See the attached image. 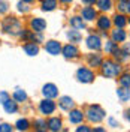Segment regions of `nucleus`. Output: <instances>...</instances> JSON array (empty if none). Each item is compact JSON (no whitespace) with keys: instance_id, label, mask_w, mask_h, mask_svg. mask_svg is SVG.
I'll return each mask as SVG.
<instances>
[{"instance_id":"f257e3e1","label":"nucleus","mask_w":130,"mask_h":132,"mask_svg":"<svg viewBox=\"0 0 130 132\" xmlns=\"http://www.w3.org/2000/svg\"><path fill=\"white\" fill-rule=\"evenodd\" d=\"M100 71V75L103 78H108V80H115L118 78L123 72V65L120 62H117L115 59H106L103 60L102 66L99 68Z\"/></svg>"},{"instance_id":"f03ea898","label":"nucleus","mask_w":130,"mask_h":132,"mask_svg":"<svg viewBox=\"0 0 130 132\" xmlns=\"http://www.w3.org/2000/svg\"><path fill=\"white\" fill-rule=\"evenodd\" d=\"M106 117V111L103 107H100L99 104H91L87 107L85 110V119L88 120V123H94L99 125L105 120Z\"/></svg>"},{"instance_id":"7ed1b4c3","label":"nucleus","mask_w":130,"mask_h":132,"mask_svg":"<svg viewBox=\"0 0 130 132\" xmlns=\"http://www.w3.org/2000/svg\"><path fill=\"white\" fill-rule=\"evenodd\" d=\"M23 23L16 18V16H6L3 21H2V30L6 35H11V36H18L21 30H23Z\"/></svg>"},{"instance_id":"20e7f679","label":"nucleus","mask_w":130,"mask_h":132,"mask_svg":"<svg viewBox=\"0 0 130 132\" xmlns=\"http://www.w3.org/2000/svg\"><path fill=\"white\" fill-rule=\"evenodd\" d=\"M76 80H78V82H82V84H91L96 80V72H94V69H91L88 66H81L76 71Z\"/></svg>"},{"instance_id":"39448f33","label":"nucleus","mask_w":130,"mask_h":132,"mask_svg":"<svg viewBox=\"0 0 130 132\" xmlns=\"http://www.w3.org/2000/svg\"><path fill=\"white\" fill-rule=\"evenodd\" d=\"M85 47L90 51H100L103 48V42H102V36L97 33H90L85 38Z\"/></svg>"},{"instance_id":"423d86ee","label":"nucleus","mask_w":130,"mask_h":132,"mask_svg":"<svg viewBox=\"0 0 130 132\" xmlns=\"http://www.w3.org/2000/svg\"><path fill=\"white\" fill-rule=\"evenodd\" d=\"M38 110H39V113H41L42 116H51V114L55 113V110H57V104L54 102V99L43 98L41 102H39Z\"/></svg>"},{"instance_id":"0eeeda50","label":"nucleus","mask_w":130,"mask_h":132,"mask_svg":"<svg viewBox=\"0 0 130 132\" xmlns=\"http://www.w3.org/2000/svg\"><path fill=\"white\" fill-rule=\"evenodd\" d=\"M61 56H63L66 60H75V59H78L81 56V53H79V48L76 47V44L69 42V44L63 45V48H61Z\"/></svg>"},{"instance_id":"6e6552de","label":"nucleus","mask_w":130,"mask_h":132,"mask_svg":"<svg viewBox=\"0 0 130 132\" xmlns=\"http://www.w3.org/2000/svg\"><path fill=\"white\" fill-rule=\"evenodd\" d=\"M79 15L82 16V20H84L85 23H93V21H96V20H97L99 11H97V8H94V6L85 5V6L79 11Z\"/></svg>"},{"instance_id":"1a4fd4ad","label":"nucleus","mask_w":130,"mask_h":132,"mask_svg":"<svg viewBox=\"0 0 130 132\" xmlns=\"http://www.w3.org/2000/svg\"><path fill=\"white\" fill-rule=\"evenodd\" d=\"M103 56L99 53V51H91L90 54L85 56V62H87V66L91 68V69H99L102 63H103Z\"/></svg>"},{"instance_id":"9d476101","label":"nucleus","mask_w":130,"mask_h":132,"mask_svg":"<svg viewBox=\"0 0 130 132\" xmlns=\"http://www.w3.org/2000/svg\"><path fill=\"white\" fill-rule=\"evenodd\" d=\"M96 27H97L99 32H109V30L114 27V24H112V18L108 16L106 14L99 15L97 20H96Z\"/></svg>"},{"instance_id":"9b49d317","label":"nucleus","mask_w":130,"mask_h":132,"mask_svg":"<svg viewBox=\"0 0 130 132\" xmlns=\"http://www.w3.org/2000/svg\"><path fill=\"white\" fill-rule=\"evenodd\" d=\"M109 36L111 39L117 44H124V42L129 39V33L126 32L124 29H118V27H114L109 30Z\"/></svg>"},{"instance_id":"f8f14e48","label":"nucleus","mask_w":130,"mask_h":132,"mask_svg":"<svg viewBox=\"0 0 130 132\" xmlns=\"http://www.w3.org/2000/svg\"><path fill=\"white\" fill-rule=\"evenodd\" d=\"M67 119H69V123L72 125H81L84 122V119H85V113L79 110V108H73L69 111V116H67Z\"/></svg>"},{"instance_id":"ddd939ff","label":"nucleus","mask_w":130,"mask_h":132,"mask_svg":"<svg viewBox=\"0 0 130 132\" xmlns=\"http://www.w3.org/2000/svg\"><path fill=\"white\" fill-rule=\"evenodd\" d=\"M61 44L55 39H49V41L45 42V51L51 54V56H58V54H61Z\"/></svg>"},{"instance_id":"4468645a","label":"nucleus","mask_w":130,"mask_h":132,"mask_svg":"<svg viewBox=\"0 0 130 132\" xmlns=\"http://www.w3.org/2000/svg\"><path fill=\"white\" fill-rule=\"evenodd\" d=\"M47 128L49 132H61L63 131V120L60 117H49L47 120Z\"/></svg>"},{"instance_id":"2eb2a0df","label":"nucleus","mask_w":130,"mask_h":132,"mask_svg":"<svg viewBox=\"0 0 130 132\" xmlns=\"http://www.w3.org/2000/svg\"><path fill=\"white\" fill-rule=\"evenodd\" d=\"M42 95L43 98H48V99H55L58 96V87L52 82H47L43 87H42Z\"/></svg>"},{"instance_id":"dca6fc26","label":"nucleus","mask_w":130,"mask_h":132,"mask_svg":"<svg viewBox=\"0 0 130 132\" xmlns=\"http://www.w3.org/2000/svg\"><path fill=\"white\" fill-rule=\"evenodd\" d=\"M111 18H112L114 27H118V29H124L126 26L129 24V16L126 14H121V12H115Z\"/></svg>"},{"instance_id":"f3484780","label":"nucleus","mask_w":130,"mask_h":132,"mask_svg":"<svg viewBox=\"0 0 130 132\" xmlns=\"http://www.w3.org/2000/svg\"><path fill=\"white\" fill-rule=\"evenodd\" d=\"M45 29H47V21L43 18L34 16V18L30 20V30H33V32H36V33H42Z\"/></svg>"},{"instance_id":"a211bd4d","label":"nucleus","mask_w":130,"mask_h":132,"mask_svg":"<svg viewBox=\"0 0 130 132\" xmlns=\"http://www.w3.org/2000/svg\"><path fill=\"white\" fill-rule=\"evenodd\" d=\"M58 108L69 113L70 110L75 108V101H73L70 96H61V98L58 99Z\"/></svg>"},{"instance_id":"6ab92c4d","label":"nucleus","mask_w":130,"mask_h":132,"mask_svg":"<svg viewBox=\"0 0 130 132\" xmlns=\"http://www.w3.org/2000/svg\"><path fill=\"white\" fill-rule=\"evenodd\" d=\"M23 51H24L27 56L33 57V56H38L39 54L41 48H39V44H36V42H25L24 45H23Z\"/></svg>"},{"instance_id":"aec40b11","label":"nucleus","mask_w":130,"mask_h":132,"mask_svg":"<svg viewBox=\"0 0 130 132\" xmlns=\"http://www.w3.org/2000/svg\"><path fill=\"white\" fill-rule=\"evenodd\" d=\"M114 6H115L114 0H97V3H96L97 11L99 12H102V14H106V12L112 11Z\"/></svg>"},{"instance_id":"412c9836","label":"nucleus","mask_w":130,"mask_h":132,"mask_svg":"<svg viewBox=\"0 0 130 132\" xmlns=\"http://www.w3.org/2000/svg\"><path fill=\"white\" fill-rule=\"evenodd\" d=\"M117 98L121 104H127L130 101V87H117Z\"/></svg>"},{"instance_id":"4be33fe9","label":"nucleus","mask_w":130,"mask_h":132,"mask_svg":"<svg viewBox=\"0 0 130 132\" xmlns=\"http://www.w3.org/2000/svg\"><path fill=\"white\" fill-rule=\"evenodd\" d=\"M69 26H70V29L84 30V29H85V21L82 20L81 15H73V16L69 18Z\"/></svg>"},{"instance_id":"5701e85b","label":"nucleus","mask_w":130,"mask_h":132,"mask_svg":"<svg viewBox=\"0 0 130 132\" xmlns=\"http://www.w3.org/2000/svg\"><path fill=\"white\" fill-rule=\"evenodd\" d=\"M66 36H67L69 42H72V44H79V42L82 41L81 30H76V29H70V30H67Z\"/></svg>"},{"instance_id":"b1692460","label":"nucleus","mask_w":130,"mask_h":132,"mask_svg":"<svg viewBox=\"0 0 130 132\" xmlns=\"http://www.w3.org/2000/svg\"><path fill=\"white\" fill-rule=\"evenodd\" d=\"M58 6V0H41V9L43 12H52Z\"/></svg>"},{"instance_id":"393cba45","label":"nucleus","mask_w":130,"mask_h":132,"mask_svg":"<svg viewBox=\"0 0 130 132\" xmlns=\"http://www.w3.org/2000/svg\"><path fill=\"white\" fill-rule=\"evenodd\" d=\"M118 48H120V44L114 42L112 39H108V41L103 44V51H105V54H108V56H114V53Z\"/></svg>"},{"instance_id":"a878e982","label":"nucleus","mask_w":130,"mask_h":132,"mask_svg":"<svg viewBox=\"0 0 130 132\" xmlns=\"http://www.w3.org/2000/svg\"><path fill=\"white\" fill-rule=\"evenodd\" d=\"M30 126H32V123L29 122V119H25V117H23V119H18L15 123V129L18 132H27L29 129H30Z\"/></svg>"},{"instance_id":"bb28decb","label":"nucleus","mask_w":130,"mask_h":132,"mask_svg":"<svg viewBox=\"0 0 130 132\" xmlns=\"http://www.w3.org/2000/svg\"><path fill=\"white\" fill-rule=\"evenodd\" d=\"M3 108L8 114H15V113H18V102L14 101V99H8L3 104Z\"/></svg>"},{"instance_id":"cd10ccee","label":"nucleus","mask_w":130,"mask_h":132,"mask_svg":"<svg viewBox=\"0 0 130 132\" xmlns=\"http://www.w3.org/2000/svg\"><path fill=\"white\" fill-rule=\"evenodd\" d=\"M12 98H14V101H16L18 104H20V102H25V101H27V93H25V90H23V89L18 87V89L14 90Z\"/></svg>"},{"instance_id":"c85d7f7f","label":"nucleus","mask_w":130,"mask_h":132,"mask_svg":"<svg viewBox=\"0 0 130 132\" xmlns=\"http://www.w3.org/2000/svg\"><path fill=\"white\" fill-rule=\"evenodd\" d=\"M117 80H118V86H121V87H130V72H121V75Z\"/></svg>"},{"instance_id":"c756f323","label":"nucleus","mask_w":130,"mask_h":132,"mask_svg":"<svg viewBox=\"0 0 130 132\" xmlns=\"http://www.w3.org/2000/svg\"><path fill=\"white\" fill-rule=\"evenodd\" d=\"M117 12L130 15V2H117Z\"/></svg>"},{"instance_id":"7c9ffc66","label":"nucleus","mask_w":130,"mask_h":132,"mask_svg":"<svg viewBox=\"0 0 130 132\" xmlns=\"http://www.w3.org/2000/svg\"><path fill=\"white\" fill-rule=\"evenodd\" d=\"M112 59H115V60H117V62H120V63H126V62H129L130 59L127 57V56H126V54H124V53H123V50L121 48H118L117 50V51H115L114 53V56H112Z\"/></svg>"},{"instance_id":"2f4dec72","label":"nucleus","mask_w":130,"mask_h":132,"mask_svg":"<svg viewBox=\"0 0 130 132\" xmlns=\"http://www.w3.org/2000/svg\"><path fill=\"white\" fill-rule=\"evenodd\" d=\"M33 126H34L36 131H47L48 129L47 128V120H43V119H36L33 122Z\"/></svg>"},{"instance_id":"473e14b6","label":"nucleus","mask_w":130,"mask_h":132,"mask_svg":"<svg viewBox=\"0 0 130 132\" xmlns=\"http://www.w3.org/2000/svg\"><path fill=\"white\" fill-rule=\"evenodd\" d=\"M16 11L20 12V14H27L29 11H30V6H27V3H24V2H18L16 3Z\"/></svg>"},{"instance_id":"72a5a7b5","label":"nucleus","mask_w":130,"mask_h":132,"mask_svg":"<svg viewBox=\"0 0 130 132\" xmlns=\"http://www.w3.org/2000/svg\"><path fill=\"white\" fill-rule=\"evenodd\" d=\"M106 123H108L109 128H114V129L120 128V122H118L117 119H114V117H108V119H106Z\"/></svg>"},{"instance_id":"f704fd0d","label":"nucleus","mask_w":130,"mask_h":132,"mask_svg":"<svg viewBox=\"0 0 130 132\" xmlns=\"http://www.w3.org/2000/svg\"><path fill=\"white\" fill-rule=\"evenodd\" d=\"M91 131H93L91 126H90V125H84V123L78 125L76 129H75V132H91Z\"/></svg>"},{"instance_id":"c9c22d12","label":"nucleus","mask_w":130,"mask_h":132,"mask_svg":"<svg viewBox=\"0 0 130 132\" xmlns=\"http://www.w3.org/2000/svg\"><path fill=\"white\" fill-rule=\"evenodd\" d=\"M0 132H14V126L11 123H0Z\"/></svg>"},{"instance_id":"e433bc0d","label":"nucleus","mask_w":130,"mask_h":132,"mask_svg":"<svg viewBox=\"0 0 130 132\" xmlns=\"http://www.w3.org/2000/svg\"><path fill=\"white\" fill-rule=\"evenodd\" d=\"M9 11V5L6 0H0V14H6Z\"/></svg>"},{"instance_id":"4c0bfd02","label":"nucleus","mask_w":130,"mask_h":132,"mask_svg":"<svg viewBox=\"0 0 130 132\" xmlns=\"http://www.w3.org/2000/svg\"><path fill=\"white\" fill-rule=\"evenodd\" d=\"M8 99H11V95H9L8 92H5V90L0 92V104H2V105H3Z\"/></svg>"},{"instance_id":"58836bf2","label":"nucleus","mask_w":130,"mask_h":132,"mask_svg":"<svg viewBox=\"0 0 130 132\" xmlns=\"http://www.w3.org/2000/svg\"><path fill=\"white\" fill-rule=\"evenodd\" d=\"M121 50H123V53L130 59V42H124L123 47H121Z\"/></svg>"},{"instance_id":"ea45409f","label":"nucleus","mask_w":130,"mask_h":132,"mask_svg":"<svg viewBox=\"0 0 130 132\" xmlns=\"http://www.w3.org/2000/svg\"><path fill=\"white\" fill-rule=\"evenodd\" d=\"M123 117H124V120H126L127 123H130V108H126V110H124Z\"/></svg>"},{"instance_id":"a19ab883","label":"nucleus","mask_w":130,"mask_h":132,"mask_svg":"<svg viewBox=\"0 0 130 132\" xmlns=\"http://www.w3.org/2000/svg\"><path fill=\"white\" fill-rule=\"evenodd\" d=\"M82 3H84V5H90V6H93V5L97 3V0H82Z\"/></svg>"},{"instance_id":"79ce46f5","label":"nucleus","mask_w":130,"mask_h":132,"mask_svg":"<svg viewBox=\"0 0 130 132\" xmlns=\"http://www.w3.org/2000/svg\"><path fill=\"white\" fill-rule=\"evenodd\" d=\"M91 132H106V129L103 128V126H94V129Z\"/></svg>"},{"instance_id":"37998d69","label":"nucleus","mask_w":130,"mask_h":132,"mask_svg":"<svg viewBox=\"0 0 130 132\" xmlns=\"http://www.w3.org/2000/svg\"><path fill=\"white\" fill-rule=\"evenodd\" d=\"M58 2H60L61 5H70V3H72L73 0H58Z\"/></svg>"},{"instance_id":"c03bdc74","label":"nucleus","mask_w":130,"mask_h":132,"mask_svg":"<svg viewBox=\"0 0 130 132\" xmlns=\"http://www.w3.org/2000/svg\"><path fill=\"white\" fill-rule=\"evenodd\" d=\"M21 2H24V3H27V5H32L34 0H21Z\"/></svg>"},{"instance_id":"a18cd8bd","label":"nucleus","mask_w":130,"mask_h":132,"mask_svg":"<svg viewBox=\"0 0 130 132\" xmlns=\"http://www.w3.org/2000/svg\"><path fill=\"white\" fill-rule=\"evenodd\" d=\"M117 2H130V0H117Z\"/></svg>"},{"instance_id":"49530a36","label":"nucleus","mask_w":130,"mask_h":132,"mask_svg":"<svg viewBox=\"0 0 130 132\" xmlns=\"http://www.w3.org/2000/svg\"><path fill=\"white\" fill-rule=\"evenodd\" d=\"M129 26H130V16H129Z\"/></svg>"},{"instance_id":"de8ad7c7","label":"nucleus","mask_w":130,"mask_h":132,"mask_svg":"<svg viewBox=\"0 0 130 132\" xmlns=\"http://www.w3.org/2000/svg\"><path fill=\"white\" fill-rule=\"evenodd\" d=\"M36 132H45V131H36Z\"/></svg>"},{"instance_id":"09e8293b","label":"nucleus","mask_w":130,"mask_h":132,"mask_svg":"<svg viewBox=\"0 0 130 132\" xmlns=\"http://www.w3.org/2000/svg\"><path fill=\"white\" fill-rule=\"evenodd\" d=\"M129 39H130V32H129Z\"/></svg>"},{"instance_id":"8fccbe9b","label":"nucleus","mask_w":130,"mask_h":132,"mask_svg":"<svg viewBox=\"0 0 130 132\" xmlns=\"http://www.w3.org/2000/svg\"><path fill=\"white\" fill-rule=\"evenodd\" d=\"M0 45H2V41H0Z\"/></svg>"}]
</instances>
